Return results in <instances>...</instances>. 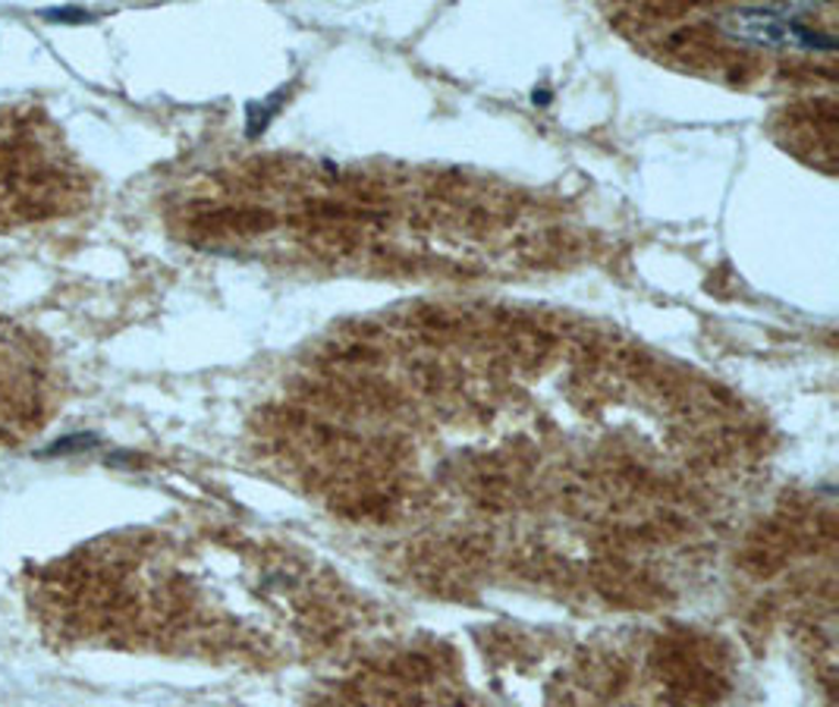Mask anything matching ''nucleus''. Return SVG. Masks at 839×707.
I'll return each mask as SVG.
<instances>
[{"instance_id":"1","label":"nucleus","mask_w":839,"mask_h":707,"mask_svg":"<svg viewBox=\"0 0 839 707\" xmlns=\"http://www.w3.org/2000/svg\"><path fill=\"white\" fill-rule=\"evenodd\" d=\"M98 434H89V431H76V434H67L60 441H54L47 446L42 456H76V453H86V450H95L98 446Z\"/></svg>"},{"instance_id":"2","label":"nucleus","mask_w":839,"mask_h":707,"mask_svg":"<svg viewBox=\"0 0 839 707\" xmlns=\"http://www.w3.org/2000/svg\"><path fill=\"white\" fill-rule=\"evenodd\" d=\"M45 20H51V23H89L91 13L69 7V10H47Z\"/></svg>"}]
</instances>
